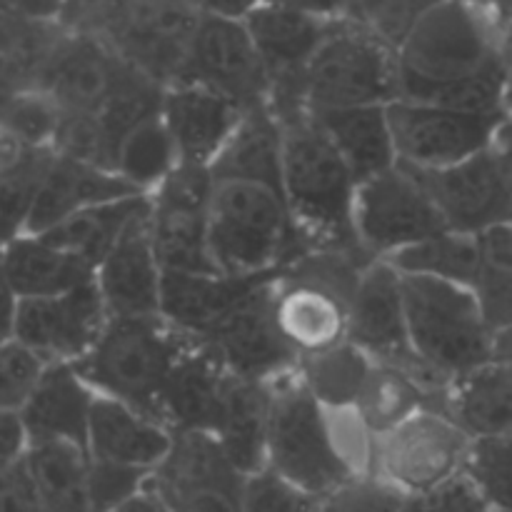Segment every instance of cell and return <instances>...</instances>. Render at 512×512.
<instances>
[{
    "mask_svg": "<svg viewBox=\"0 0 512 512\" xmlns=\"http://www.w3.org/2000/svg\"><path fill=\"white\" fill-rule=\"evenodd\" d=\"M512 25L463 0H443L400 43V100L465 113H505Z\"/></svg>",
    "mask_w": 512,
    "mask_h": 512,
    "instance_id": "6da1fadb",
    "label": "cell"
},
{
    "mask_svg": "<svg viewBox=\"0 0 512 512\" xmlns=\"http://www.w3.org/2000/svg\"><path fill=\"white\" fill-rule=\"evenodd\" d=\"M283 193L308 250L370 255L355 233L358 180L310 113L283 125Z\"/></svg>",
    "mask_w": 512,
    "mask_h": 512,
    "instance_id": "7a4b0ae2",
    "label": "cell"
},
{
    "mask_svg": "<svg viewBox=\"0 0 512 512\" xmlns=\"http://www.w3.org/2000/svg\"><path fill=\"white\" fill-rule=\"evenodd\" d=\"M208 243L218 273L233 278L275 273L308 253L283 190L248 178L215 180Z\"/></svg>",
    "mask_w": 512,
    "mask_h": 512,
    "instance_id": "3957f363",
    "label": "cell"
},
{
    "mask_svg": "<svg viewBox=\"0 0 512 512\" xmlns=\"http://www.w3.org/2000/svg\"><path fill=\"white\" fill-rule=\"evenodd\" d=\"M200 15L193 0H75L65 5L60 23L95 35L168 88L188 60Z\"/></svg>",
    "mask_w": 512,
    "mask_h": 512,
    "instance_id": "277c9868",
    "label": "cell"
},
{
    "mask_svg": "<svg viewBox=\"0 0 512 512\" xmlns=\"http://www.w3.org/2000/svg\"><path fill=\"white\" fill-rule=\"evenodd\" d=\"M193 338L160 315L110 318L98 343L73 363L95 395L120 400L160 423V395Z\"/></svg>",
    "mask_w": 512,
    "mask_h": 512,
    "instance_id": "5b68a950",
    "label": "cell"
},
{
    "mask_svg": "<svg viewBox=\"0 0 512 512\" xmlns=\"http://www.w3.org/2000/svg\"><path fill=\"white\" fill-rule=\"evenodd\" d=\"M403 298L415 353L448 383L493 360L495 333L473 290L425 275H403Z\"/></svg>",
    "mask_w": 512,
    "mask_h": 512,
    "instance_id": "8992f818",
    "label": "cell"
},
{
    "mask_svg": "<svg viewBox=\"0 0 512 512\" xmlns=\"http://www.w3.org/2000/svg\"><path fill=\"white\" fill-rule=\"evenodd\" d=\"M268 468L315 498L358 478L335 443L328 408L305 390L295 370L270 383Z\"/></svg>",
    "mask_w": 512,
    "mask_h": 512,
    "instance_id": "52a82bcc",
    "label": "cell"
},
{
    "mask_svg": "<svg viewBox=\"0 0 512 512\" xmlns=\"http://www.w3.org/2000/svg\"><path fill=\"white\" fill-rule=\"evenodd\" d=\"M310 113L390 105L400 98L398 53L355 25L335 20L305 73Z\"/></svg>",
    "mask_w": 512,
    "mask_h": 512,
    "instance_id": "ba28073f",
    "label": "cell"
},
{
    "mask_svg": "<svg viewBox=\"0 0 512 512\" xmlns=\"http://www.w3.org/2000/svg\"><path fill=\"white\" fill-rule=\"evenodd\" d=\"M243 23L268 73V110L273 118L280 125L305 118L310 113L305 73L335 20L263 0Z\"/></svg>",
    "mask_w": 512,
    "mask_h": 512,
    "instance_id": "9c48e42d",
    "label": "cell"
},
{
    "mask_svg": "<svg viewBox=\"0 0 512 512\" xmlns=\"http://www.w3.org/2000/svg\"><path fill=\"white\" fill-rule=\"evenodd\" d=\"M473 438L450 415L423 410L373 438L370 475L405 498H420L463 473Z\"/></svg>",
    "mask_w": 512,
    "mask_h": 512,
    "instance_id": "30bf717a",
    "label": "cell"
},
{
    "mask_svg": "<svg viewBox=\"0 0 512 512\" xmlns=\"http://www.w3.org/2000/svg\"><path fill=\"white\" fill-rule=\"evenodd\" d=\"M348 340L373 363L403 370L433 395L445 398L453 385L415 353L405 315L403 275L388 260L370 263L360 278L348 310Z\"/></svg>",
    "mask_w": 512,
    "mask_h": 512,
    "instance_id": "8fae6325",
    "label": "cell"
},
{
    "mask_svg": "<svg viewBox=\"0 0 512 512\" xmlns=\"http://www.w3.org/2000/svg\"><path fill=\"white\" fill-rule=\"evenodd\" d=\"M445 230L428 190L400 163L358 185L355 233L373 258L388 260Z\"/></svg>",
    "mask_w": 512,
    "mask_h": 512,
    "instance_id": "7c38bea8",
    "label": "cell"
},
{
    "mask_svg": "<svg viewBox=\"0 0 512 512\" xmlns=\"http://www.w3.org/2000/svg\"><path fill=\"white\" fill-rule=\"evenodd\" d=\"M213 188L210 168L180 163L150 195V235L163 270L218 273L208 243Z\"/></svg>",
    "mask_w": 512,
    "mask_h": 512,
    "instance_id": "4fadbf2b",
    "label": "cell"
},
{
    "mask_svg": "<svg viewBox=\"0 0 512 512\" xmlns=\"http://www.w3.org/2000/svg\"><path fill=\"white\" fill-rule=\"evenodd\" d=\"M280 270L268 273L203 343L238 378L275 383L298 368V350L278 323Z\"/></svg>",
    "mask_w": 512,
    "mask_h": 512,
    "instance_id": "5bb4252c",
    "label": "cell"
},
{
    "mask_svg": "<svg viewBox=\"0 0 512 512\" xmlns=\"http://www.w3.org/2000/svg\"><path fill=\"white\" fill-rule=\"evenodd\" d=\"M505 118L400 98L388 105L398 163L418 170L450 168L483 153Z\"/></svg>",
    "mask_w": 512,
    "mask_h": 512,
    "instance_id": "9a60e30c",
    "label": "cell"
},
{
    "mask_svg": "<svg viewBox=\"0 0 512 512\" xmlns=\"http://www.w3.org/2000/svg\"><path fill=\"white\" fill-rule=\"evenodd\" d=\"M178 83L200 85L225 95L245 113L268 108V73L243 20L200 15L188 60L173 85Z\"/></svg>",
    "mask_w": 512,
    "mask_h": 512,
    "instance_id": "2e32d148",
    "label": "cell"
},
{
    "mask_svg": "<svg viewBox=\"0 0 512 512\" xmlns=\"http://www.w3.org/2000/svg\"><path fill=\"white\" fill-rule=\"evenodd\" d=\"M245 480L215 435L173 433V448L148 485L170 512H240Z\"/></svg>",
    "mask_w": 512,
    "mask_h": 512,
    "instance_id": "e0dca14e",
    "label": "cell"
},
{
    "mask_svg": "<svg viewBox=\"0 0 512 512\" xmlns=\"http://www.w3.org/2000/svg\"><path fill=\"white\" fill-rule=\"evenodd\" d=\"M130 70L133 65L103 40L63 23L58 40L45 55L35 90L48 95L60 115H98Z\"/></svg>",
    "mask_w": 512,
    "mask_h": 512,
    "instance_id": "ac0fdd59",
    "label": "cell"
},
{
    "mask_svg": "<svg viewBox=\"0 0 512 512\" xmlns=\"http://www.w3.org/2000/svg\"><path fill=\"white\" fill-rule=\"evenodd\" d=\"M108 320V308L93 280L55 298L20 300L13 338L48 365L78 363L98 343Z\"/></svg>",
    "mask_w": 512,
    "mask_h": 512,
    "instance_id": "d6986e66",
    "label": "cell"
},
{
    "mask_svg": "<svg viewBox=\"0 0 512 512\" xmlns=\"http://www.w3.org/2000/svg\"><path fill=\"white\" fill-rule=\"evenodd\" d=\"M408 170L428 190L450 233L480 235L495 225L512 223L508 188L490 148L450 168Z\"/></svg>",
    "mask_w": 512,
    "mask_h": 512,
    "instance_id": "ffe728a7",
    "label": "cell"
},
{
    "mask_svg": "<svg viewBox=\"0 0 512 512\" xmlns=\"http://www.w3.org/2000/svg\"><path fill=\"white\" fill-rule=\"evenodd\" d=\"M160 283L163 265L150 235V210H145L95 270V285L110 318H153L160 315Z\"/></svg>",
    "mask_w": 512,
    "mask_h": 512,
    "instance_id": "44dd1931",
    "label": "cell"
},
{
    "mask_svg": "<svg viewBox=\"0 0 512 512\" xmlns=\"http://www.w3.org/2000/svg\"><path fill=\"white\" fill-rule=\"evenodd\" d=\"M160 115L173 135L180 163L210 168L243 123L245 110L213 90L178 83L165 88Z\"/></svg>",
    "mask_w": 512,
    "mask_h": 512,
    "instance_id": "7402d4cb",
    "label": "cell"
},
{
    "mask_svg": "<svg viewBox=\"0 0 512 512\" xmlns=\"http://www.w3.org/2000/svg\"><path fill=\"white\" fill-rule=\"evenodd\" d=\"M265 275L233 278V275L220 273L200 275L163 270L160 318L188 338H208Z\"/></svg>",
    "mask_w": 512,
    "mask_h": 512,
    "instance_id": "603a6c76",
    "label": "cell"
},
{
    "mask_svg": "<svg viewBox=\"0 0 512 512\" xmlns=\"http://www.w3.org/2000/svg\"><path fill=\"white\" fill-rule=\"evenodd\" d=\"M228 370L218 355L193 340L175 363L163 395H160V423L170 433H215L220 400Z\"/></svg>",
    "mask_w": 512,
    "mask_h": 512,
    "instance_id": "cb8c5ba5",
    "label": "cell"
},
{
    "mask_svg": "<svg viewBox=\"0 0 512 512\" xmlns=\"http://www.w3.org/2000/svg\"><path fill=\"white\" fill-rule=\"evenodd\" d=\"M98 395L90 390L73 363H53L45 368L33 395L20 410L30 445L70 443L88 450V428Z\"/></svg>",
    "mask_w": 512,
    "mask_h": 512,
    "instance_id": "d4e9b609",
    "label": "cell"
},
{
    "mask_svg": "<svg viewBox=\"0 0 512 512\" xmlns=\"http://www.w3.org/2000/svg\"><path fill=\"white\" fill-rule=\"evenodd\" d=\"M173 448V433L120 400L98 395L90 413L88 455L100 463L153 473Z\"/></svg>",
    "mask_w": 512,
    "mask_h": 512,
    "instance_id": "484cf974",
    "label": "cell"
},
{
    "mask_svg": "<svg viewBox=\"0 0 512 512\" xmlns=\"http://www.w3.org/2000/svg\"><path fill=\"white\" fill-rule=\"evenodd\" d=\"M128 195L143 193L130 188L123 178H118L110 170L55 153L53 163H50L48 173L43 178V185L38 190L28 233L43 235L50 228L63 223V220H68L70 215L90 208V205L128 198Z\"/></svg>",
    "mask_w": 512,
    "mask_h": 512,
    "instance_id": "4316f807",
    "label": "cell"
},
{
    "mask_svg": "<svg viewBox=\"0 0 512 512\" xmlns=\"http://www.w3.org/2000/svg\"><path fill=\"white\" fill-rule=\"evenodd\" d=\"M268 418L270 383L228 373L213 435L245 478L268 468Z\"/></svg>",
    "mask_w": 512,
    "mask_h": 512,
    "instance_id": "83f0119b",
    "label": "cell"
},
{
    "mask_svg": "<svg viewBox=\"0 0 512 512\" xmlns=\"http://www.w3.org/2000/svg\"><path fill=\"white\" fill-rule=\"evenodd\" d=\"M310 115H313L315 125L328 135L330 143L338 148V153L343 155L358 185L375 178V175L388 173L398 165L388 105L323 110V113Z\"/></svg>",
    "mask_w": 512,
    "mask_h": 512,
    "instance_id": "f1b7e54d",
    "label": "cell"
},
{
    "mask_svg": "<svg viewBox=\"0 0 512 512\" xmlns=\"http://www.w3.org/2000/svg\"><path fill=\"white\" fill-rule=\"evenodd\" d=\"M348 310L328 290L278 278V323L300 358L348 340Z\"/></svg>",
    "mask_w": 512,
    "mask_h": 512,
    "instance_id": "f546056e",
    "label": "cell"
},
{
    "mask_svg": "<svg viewBox=\"0 0 512 512\" xmlns=\"http://www.w3.org/2000/svg\"><path fill=\"white\" fill-rule=\"evenodd\" d=\"M445 415L470 438L512 435V365L490 360L455 380L445 398Z\"/></svg>",
    "mask_w": 512,
    "mask_h": 512,
    "instance_id": "4dcf8cb0",
    "label": "cell"
},
{
    "mask_svg": "<svg viewBox=\"0 0 512 512\" xmlns=\"http://www.w3.org/2000/svg\"><path fill=\"white\" fill-rule=\"evenodd\" d=\"M3 263L20 300L55 298L95 280V268L83 258L30 233L3 250Z\"/></svg>",
    "mask_w": 512,
    "mask_h": 512,
    "instance_id": "1f68e13d",
    "label": "cell"
},
{
    "mask_svg": "<svg viewBox=\"0 0 512 512\" xmlns=\"http://www.w3.org/2000/svg\"><path fill=\"white\" fill-rule=\"evenodd\" d=\"M213 180H263L283 190V125L268 108L245 113L223 153L210 165Z\"/></svg>",
    "mask_w": 512,
    "mask_h": 512,
    "instance_id": "d6a6232c",
    "label": "cell"
},
{
    "mask_svg": "<svg viewBox=\"0 0 512 512\" xmlns=\"http://www.w3.org/2000/svg\"><path fill=\"white\" fill-rule=\"evenodd\" d=\"M145 210H150V195H128V198L108 200V203L90 205V208L70 215L68 220L50 228L40 238L78 255L90 268L98 270L100 263L113 250V245L118 243L123 230Z\"/></svg>",
    "mask_w": 512,
    "mask_h": 512,
    "instance_id": "836d02e7",
    "label": "cell"
},
{
    "mask_svg": "<svg viewBox=\"0 0 512 512\" xmlns=\"http://www.w3.org/2000/svg\"><path fill=\"white\" fill-rule=\"evenodd\" d=\"M25 465L45 512H93L88 450L70 443L30 445Z\"/></svg>",
    "mask_w": 512,
    "mask_h": 512,
    "instance_id": "e575fe53",
    "label": "cell"
},
{
    "mask_svg": "<svg viewBox=\"0 0 512 512\" xmlns=\"http://www.w3.org/2000/svg\"><path fill=\"white\" fill-rule=\"evenodd\" d=\"M445 398L425 390L403 370L375 363L363 390H360L355 413L363 420L365 428L370 430V435L378 438V435L390 433V430H395L413 415L423 413V410L445 413Z\"/></svg>",
    "mask_w": 512,
    "mask_h": 512,
    "instance_id": "d590c367",
    "label": "cell"
},
{
    "mask_svg": "<svg viewBox=\"0 0 512 512\" xmlns=\"http://www.w3.org/2000/svg\"><path fill=\"white\" fill-rule=\"evenodd\" d=\"M60 30V20H28L0 13V113L15 95L35 90L45 55Z\"/></svg>",
    "mask_w": 512,
    "mask_h": 512,
    "instance_id": "8d00e7d4",
    "label": "cell"
},
{
    "mask_svg": "<svg viewBox=\"0 0 512 512\" xmlns=\"http://www.w3.org/2000/svg\"><path fill=\"white\" fill-rule=\"evenodd\" d=\"M373 365V358L368 353H363L350 340H343L328 350L303 355L298 360L295 373H298L305 390L323 408L350 410L358 403L360 390H363Z\"/></svg>",
    "mask_w": 512,
    "mask_h": 512,
    "instance_id": "74e56055",
    "label": "cell"
},
{
    "mask_svg": "<svg viewBox=\"0 0 512 512\" xmlns=\"http://www.w3.org/2000/svg\"><path fill=\"white\" fill-rule=\"evenodd\" d=\"M178 165L173 135L163 115H153L125 135L115 155L113 173L138 193L153 195Z\"/></svg>",
    "mask_w": 512,
    "mask_h": 512,
    "instance_id": "f35d334b",
    "label": "cell"
},
{
    "mask_svg": "<svg viewBox=\"0 0 512 512\" xmlns=\"http://www.w3.org/2000/svg\"><path fill=\"white\" fill-rule=\"evenodd\" d=\"M400 275H425V278L448 280L473 290L480 270L478 235L445 233L423 243L405 248L388 258Z\"/></svg>",
    "mask_w": 512,
    "mask_h": 512,
    "instance_id": "ab89813d",
    "label": "cell"
},
{
    "mask_svg": "<svg viewBox=\"0 0 512 512\" xmlns=\"http://www.w3.org/2000/svg\"><path fill=\"white\" fill-rule=\"evenodd\" d=\"M478 243L480 270L473 293L488 325L498 333L512 328V223L485 230Z\"/></svg>",
    "mask_w": 512,
    "mask_h": 512,
    "instance_id": "60d3db41",
    "label": "cell"
},
{
    "mask_svg": "<svg viewBox=\"0 0 512 512\" xmlns=\"http://www.w3.org/2000/svg\"><path fill=\"white\" fill-rule=\"evenodd\" d=\"M53 158V148H28L0 175V250L28 235L38 190Z\"/></svg>",
    "mask_w": 512,
    "mask_h": 512,
    "instance_id": "b9f144b4",
    "label": "cell"
},
{
    "mask_svg": "<svg viewBox=\"0 0 512 512\" xmlns=\"http://www.w3.org/2000/svg\"><path fill=\"white\" fill-rule=\"evenodd\" d=\"M463 473L495 512H512V435L473 438Z\"/></svg>",
    "mask_w": 512,
    "mask_h": 512,
    "instance_id": "7bdbcfd3",
    "label": "cell"
},
{
    "mask_svg": "<svg viewBox=\"0 0 512 512\" xmlns=\"http://www.w3.org/2000/svg\"><path fill=\"white\" fill-rule=\"evenodd\" d=\"M443 0H355L348 20L398 50L410 30Z\"/></svg>",
    "mask_w": 512,
    "mask_h": 512,
    "instance_id": "ee69618b",
    "label": "cell"
},
{
    "mask_svg": "<svg viewBox=\"0 0 512 512\" xmlns=\"http://www.w3.org/2000/svg\"><path fill=\"white\" fill-rule=\"evenodd\" d=\"M0 128L23 148H53L60 128V110L40 90H25L5 105Z\"/></svg>",
    "mask_w": 512,
    "mask_h": 512,
    "instance_id": "f6af8a7d",
    "label": "cell"
},
{
    "mask_svg": "<svg viewBox=\"0 0 512 512\" xmlns=\"http://www.w3.org/2000/svg\"><path fill=\"white\" fill-rule=\"evenodd\" d=\"M43 358L18 340L0 343V413H20L43 378Z\"/></svg>",
    "mask_w": 512,
    "mask_h": 512,
    "instance_id": "bcb514c9",
    "label": "cell"
},
{
    "mask_svg": "<svg viewBox=\"0 0 512 512\" xmlns=\"http://www.w3.org/2000/svg\"><path fill=\"white\" fill-rule=\"evenodd\" d=\"M320 498L295 488L270 468L245 480L240 512H318Z\"/></svg>",
    "mask_w": 512,
    "mask_h": 512,
    "instance_id": "7dc6e473",
    "label": "cell"
},
{
    "mask_svg": "<svg viewBox=\"0 0 512 512\" xmlns=\"http://www.w3.org/2000/svg\"><path fill=\"white\" fill-rule=\"evenodd\" d=\"M408 498L375 475H360L320 498L318 512H405Z\"/></svg>",
    "mask_w": 512,
    "mask_h": 512,
    "instance_id": "c3c4849f",
    "label": "cell"
},
{
    "mask_svg": "<svg viewBox=\"0 0 512 512\" xmlns=\"http://www.w3.org/2000/svg\"><path fill=\"white\" fill-rule=\"evenodd\" d=\"M150 475L138 468L90 460V500L93 512H110L148 485Z\"/></svg>",
    "mask_w": 512,
    "mask_h": 512,
    "instance_id": "681fc988",
    "label": "cell"
},
{
    "mask_svg": "<svg viewBox=\"0 0 512 512\" xmlns=\"http://www.w3.org/2000/svg\"><path fill=\"white\" fill-rule=\"evenodd\" d=\"M405 512H495L473 480L458 473L420 498H410Z\"/></svg>",
    "mask_w": 512,
    "mask_h": 512,
    "instance_id": "f907efd6",
    "label": "cell"
},
{
    "mask_svg": "<svg viewBox=\"0 0 512 512\" xmlns=\"http://www.w3.org/2000/svg\"><path fill=\"white\" fill-rule=\"evenodd\" d=\"M0 512H45L25 460L0 473Z\"/></svg>",
    "mask_w": 512,
    "mask_h": 512,
    "instance_id": "816d5d0a",
    "label": "cell"
},
{
    "mask_svg": "<svg viewBox=\"0 0 512 512\" xmlns=\"http://www.w3.org/2000/svg\"><path fill=\"white\" fill-rule=\"evenodd\" d=\"M30 450V435L20 413H0V473L23 463Z\"/></svg>",
    "mask_w": 512,
    "mask_h": 512,
    "instance_id": "f5cc1de1",
    "label": "cell"
},
{
    "mask_svg": "<svg viewBox=\"0 0 512 512\" xmlns=\"http://www.w3.org/2000/svg\"><path fill=\"white\" fill-rule=\"evenodd\" d=\"M0 13L28 20H63L65 0H0Z\"/></svg>",
    "mask_w": 512,
    "mask_h": 512,
    "instance_id": "db71d44e",
    "label": "cell"
},
{
    "mask_svg": "<svg viewBox=\"0 0 512 512\" xmlns=\"http://www.w3.org/2000/svg\"><path fill=\"white\" fill-rule=\"evenodd\" d=\"M18 308H20V295L15 293L13 283H10L8 270H5V263H3V250H0V343L13 340Z\"/></svg>",
    "mask_w": 512,
    "mask_h": 512,
    "instance_id": "11a10c76",
    "label": "cell"
},
{
    "mask_svg": "<svg viewBox=\"0 0 512 512\" xmlns=\"http://www.w3.org/2000/svg\"><path fill=\"white\" fill-rule=\"evenodd\" d=\"M490 153H493L495 163H498L500 175H503V183L508 188L510 195V205H512V118H508L500 123V128L495 130L493 143H490Z\"/></svg>",
    "mask_w": 512,
    "mask_h": 512,
    "instance_id": "9f6ffc18",
    "label": "cell"
},
{
    "mask_svg": "<svg viewBox=\"0 0 512 512\" xmlns=\"http://www.w3.org/2000/svg\"><path fill=\"white\" fill-rule=\"evenodd\" d=\"M270 3L290 5V8L305 10V13L320 15V18H328V20H340V18H348L355 0H270Z\"/></svg>",
    "mask_w": 512,
    "mask_h": 512,
    "instance_id": "6f0895ef",
    "label": "cell"
},
{
    "mask_svg": "<svg viewBox=\"0 0 512 512\" xmlns=\"http://www.w3.org/2000/svg\"><path fill=\"white\" fill-rule=\"evenodd\" d=\"M203 13L223 15V18L243 20L250 10L258 8L263 0H193Z\"/></svg>",
    "mask_w": 512,
    "mask_h": 512,
    "instance_id": "680465c9",
    "label": "cell"
},
{
    "mask_svg": "<svg viewBox=\"0 0 512 512\" xmlns=\"http://www.w3.org/2000/svg\"><path fill=\"white\" fill-rule=\"evenodd\" d=\"M110 512H170V508L160 500V495L150 485H145L138 495H133V498L125 500L123 505H118V508Z\"/></svg>",
    "mask_w": 512,
    "mask_h": 512,
    "instance_id": "91938a15",
    "label": "cell"
},
{
    "mask_svg": "<svg viewBox=\"0 0 512 512\" xmlns=\"http://www.w3.org/2000/svg\"><path fill=\"white\" fill-rule=\"evenodd\" d=\"M463 3L473 5V8L512 25V0H463Z\"/></svg>",
    "mask_w": 512,
    "mask_h": 512,
    "instance_id": "94428289",
    "label": "cell"
},
{
    "mask_svg": "<svg viewBox=\"0 0 512 512\" xmlns=\"http://www.w3.org/2000/svg\"><path fill=\"white\" fill-rule=\"evenodd\" d=\"M23 150H28V148H23L18 140L10 138V135L0 128V175H3L5 170H8L10 165L20 158V155H23Z\"/></svg>",
    "mask_w": 512,
    "mask_h": 512,
    "instance_id": "6125c7cd",
    "label": "cell"
},
{
    "mask_svg": "<svg viewBox=\"0 0 512 512\" xmlns=\"http://www.w3.org/2000/svg\"><path fill=\"white\" fill-rule=\"evenodd\" d=\"M493 360L512 365V328L498 330L493 340Z\"/></svg>",
    "mask_w": 512,
    "mask_h": 512,
    "instance_id": "be15d7a7",
    "label": "cell"
},
{
    "mask_svg": "<svg viewBox=\"0 0 512 512\" xmlns=\"http://www.w3.org/2000/svg\"><path fill=\"white\" fill-rule=\"evenodd\" d=\"M505 113L512 118V43L508 55V80H505Z\"/></svg>",
    "mask_w": 512,
    "mask_h": 512,
    "instance_id": "e7e4bbea",
    "label": "cell"
},
{
    "mask_svg": "<svg viewBox=\"0 0 512 512\" xmlns=\"http://www.w3.org/2000/svg\"><path fill=\"white\" fill-rule=\"evenodd\" d=\"M70 3H75V0H65V5H70Z\"/></svg>",
    "mask_w": 512,
    "mask_h": 512,
    "instance_id": "03108f58",
    "label": "cell"
}]
</instances>
